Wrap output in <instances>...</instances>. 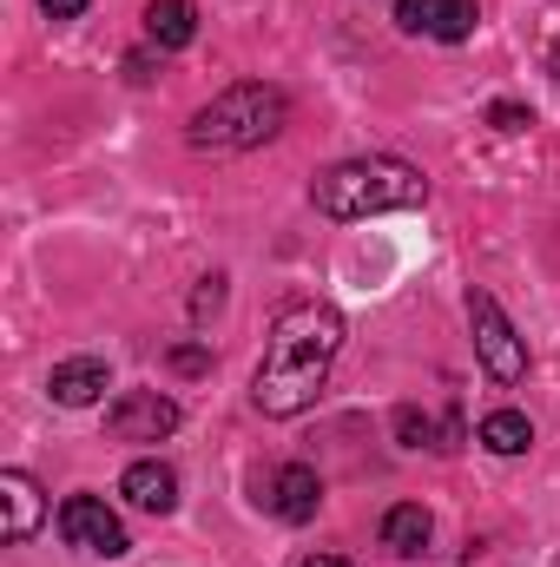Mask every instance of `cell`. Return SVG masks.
<instances>
[{"label": "cell", "mask_w": 560, "mask_h": 567, "mask_svg": "<svg viewBox=\"0 0 560 567\" xmlns=\"http://www.w3.org/2000/svg\"><path fill=\"white\" fill-rule=\"evenodd\" d=\"M428 535H435V522H428V508H422V502H396V508L383 515V548H390L396 561H422Z\"/></svg>", "instance_id": "13"}, {"label": "cell", "mask_w": 560, "mask_h": 567, "mask_svg": "<svg viewBox=\"0 0 560 567\" xmlns=\"http://www.w3.org/2000/svg\"><path fill=\"white\" fill-rule=\"evenodd\" d=\"M265 502L278 508L283 522H317V508H323V482H317V468L283 462L278 475H271V495H265Z\"/></svg>", "instance_id": "10"}, {"label": "cell", "mask_w": 560, "mask_h": 567, "mask_svg": "<svg viewBox=\"0 0 560 567\" xmlns=\"http://www.w3.org/2000/svg\"><path fill=\"white\" fill-rule=\"evenodd\" d=\"M396 435H403V449H442L435 442V423L416 416V410H396Z\"/></svg>", "instance_id": "15"}, {"label": "cell", "mask_w": 560, "mask_h": 567, "mask_svg": "<svg viewBox=\"0 0 560 567\" xmlns=\"http://www.w3.org/2000/svg\"><path fill=\"white\" fill-rule=\"evenodd\" d=\"M120 495L139 508V515H172L178 508V468L172 462H133L120 475Z\"/></svg>", "instance_id": "9"}, {"label": "cell", "mask_w": 560, "mask_h": 567, "mask_svg": "<svg viewBox=\"0 0 560 567\" xmlns=\"http://www.w3.org/2000/svg\"><path fill=\"white\" fill-rule=\"evenodd\" d=\"M428 198V178H422L409 158H390V152H370V158H343L330 172L310 178V205L323 218H383V212H416Z\"/></svg>", "instance_id": "2"}, {"label": "cell", "mask_w": 560, "mask_h": 567, "mask_svg": "<svg viewBox=\"0 0 560 567\" xmlns=\"http://www.w3.org/2000/svg\"><path fill=\"white\" fill-rule=\"evenodd\" d=\"M218 303H225V278H205V290L191 297V317H211Z\"/></svg>", "instance_id": "17"}, {"label": "cell", "mask_w": 560, "mask_h": 567, "mask_svg": "<svg viewBox=\"0 0 560 567\" xmlns=\"http://www.w3.org/2000/svg\"><path fill=\"white\" fill-rule=\"evenodd\" d=\"M113 390V370L100 363V357H66V363H53V377H46V396L60 403V410H86V403H100Z\"/></svg>", "instance_id": "8"}, {"label": "cell", "mask_w": 560, "mask_h": 567, "mask_svg": "<svg viewBox=\"0 0 560 567\" xmlns=\"http://www.w3.org/2000/svg\"><path fill=\"white\" fill-rule=\"evenodd\" d=\"M60 535L80 548V555H100V561H120L133 542H126V522L100 502V495H66L60 502Z\"/></svg>", "instance_id": "5"}, {"label": "cell", "mask_w": 560, "mask_h": 567, "mask_svg": "<svg viewBox=\"0 0 560 567\" xmlns=\"http://www.w3.org/2000/svg\"><path fill=\"white\" fill-rule=\"evenodd\" d=\"M205 363H211V357H205L198 343H178V350H172V370H185V377H198Z\"/></svg>", "instance_id": "18"}, {"label": "cell", "mask_w": 560, "mask_h": 567, "mask_svg": "<svg viewBox=\"0 0 560 567\" xmlns=\"http://www.w3.org/2000/svg\"><path fill=\"white\" fill-rule=\"evenodd\" d=\"M283 120H290V100H283V86L245 80V86H225L211 106H198L185 140L198 145V152H251V145L278 140Z\"/></svg>", "instance_id": "3"}, {"label": "cell", "mask_w": 560, "mask_h": 567, "mask_svg": "<svg viewBox=\"0 0 560 567\" xmlns=\"http://www.w3.org/2000/svg\"><path fill=\"white\" fill-rule=\"evenodd\" d=\"M297 567H350V561H343V555H303Z\"/></svg>", "instance_id": "20"}, {"label": "cell", "mask_w": 560, "mask_h": 567, "mask_svg": "<svg viewBox=\"0 0 560 567\" xmlns=\"http://www.w3.org/2000/svg\"><path fill=\"white\" fill-rule=\"evenodd\" d=\"M145 40L165 47V53L191 47L198 40V0H152L145 7Z\"/></svg>", "instance_id": "12"}, {"label": "cell", "mask_w": 560, "mask_h": 567, "mask_svg": "<svg viewBox=\"0 0 560 567\" xmlns=\"http://www.w3.org/2000/svg\"><path fill=\"white\" fill-rule=\"evenodd\" d=\"M475 0H396V27L403 33H422V40H468L475 33Z\"/></svg>", "instance_id": "7"}, {"label": "cell", "mask_w": 560, "mask_h": 567, "mask_svg": "<svg viewBox=\"0 0 560 567\" xmlns=\"http://www.w3.org/2000/svg\"><path fill=\"white\" fill-rule=\"evenodd\" d=\"M468 323H475V357L495 383H521L528 377V343L515 337L508 310L488 297V290H468Z\"/></svg>", "instance_id": "4"}, {"label": "cell", "mask_w": 560, "mask_h": 567, "mask_svg": "<svg viewBox=\"0 0 560 567\" xmlns=\"http://www.w3.org/2000/svg\"><path fill=\"white\" fill-rule=\"evenodd\" d=\"M488 126H495V133H528V126H535V113H528V106H515V100H495V106H488Z\"/></svg>", "instance_id": "16"}, {"label": "cell", "mask_w": 560, "mask_h": 567, "mask_svg": "<svg viewBox=\"0 0 560 567\" xmlns=\"http://www.w3.org/2000/svg\"><path fill=\"white\" fill-rule=\"evenodd\" d=\"M528 442H535V429L521 410H495V416H481V449L488 455H528Z\"/></svg>", "instance_id": "14"}, {"label": "cell", "mask_w": 560, "mask_h": 567, "mask_svg": "<svg viewBox=\"0 0 560 567\" xmlns=\"http://www.w3.org/2000/svg\"><path fill=\"white\" fill-rule=\"evenodd\" d=\"M178 429V403L158 396V390H126L113 410H106V435L113 442H158Z\"/></svg>", "instance_id": "6"}, {"label": "cell", "mask_w": 560, "mask_h": 567, "mask_svg": "<svg viewBox=\"0 0 560 567\" xmlns=\"http://www.w3.org/2000/svg\"><path fill=\"white\" fill-rule=\"evenodd\" d=\"M336 357H343V317L330 303H290L271 323L265 363L251 377V403L265 416H303L323 396Z\"/></svg>", "instance_id": "1"}, {"label": "cell", "mask_w": 560, "mask_h": 567, "mask_svg": "<svg viewBox=\"0 0 560 567\" xmlns=\"http://www.w3.org/2000/svg\"><path fill=\"white\" fill-rule=\"evenodd\" d=\"M554 73H560V40H554Z\"/></svg>", "instance_id": "21"}, {"label": "cell", "mask_w": 560, "mask_h": 567, "mask_svg": "<svg viewBox=\"0 0 560 567\" xmlns=\"http://www.w3.org/2000/svg\"><path fill=\"white\" fill-rule=\"evenodd\" d=\"M86 7H93V0H40V13H46V20H80Z\"/></svg>", "instance_id": "19"}, {"label": "cell", "mask_w": 560, "mask_h": 567, "mask_svg": "<svg viewBox=\"0 0 560 567\" xmlns=\"http://www.w3.org/2000/svg\"><path fill=\"white\" fill-rule=\"evenodd\" d=\"M0 502H7V542H27L40 528V515H46V502H40L27 468H0Z\"/></svg>", "instance_id": "11"}]
</instances>
